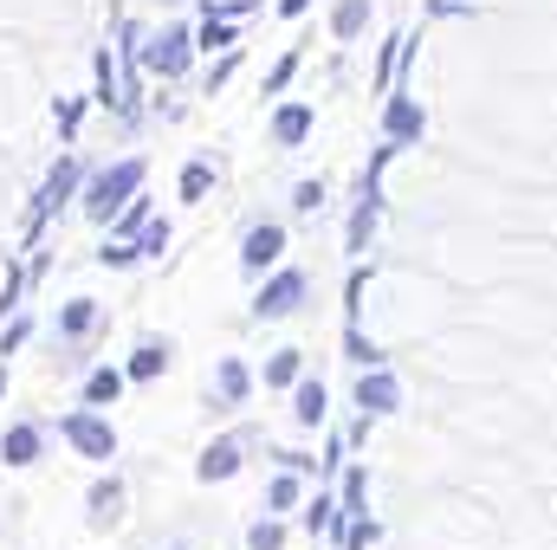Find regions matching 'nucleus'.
<instances>
[{
    "instance_id": "14",
    "label": "nucleus",
    "mask_w": 557,
    "mask_h": 550,
    "mask_svg": "<svg viewBox=\"0 0 557 550\" xmlns=\"http://www.w3.org/2000/svg\"><path fill=\"white\" fill-rule=\"evenodd\" d=\"M162 363H169V357H162V350L149 343V350H137V363H131V376H137V383H149V376H156Z\"/></svg>"
},
{
    "instance_id": "6",
    "label": "nucleus",
    "mask_w": 557,
    "mask_h": 550,
    "mask_svg": "<svg viewBox=\"0 0 557 550\" xmlns=\"http://www.w3.org/2000/svg\"><path fill=\"white\" fill-rule=\"evenodd\" d=\"M33 453H39V427H13V434H7V447H0V460H7V466H26Z\"/></svg>"
},
{
    "instance_id": "13",
    "label": "nucleus",
    "mask_w": 557,
    "mask_h": 550,
    "mask_svg": "<svg viewBox=\"0 0 557 550\" xmlns=\"http://www.w3.org/2000/svg\"><path fill=\"white\" fill-rule=\"evenodd\" d=\"M273 130H278V142H298L305 130H311V117H305V111H278V124H273Z\"/></svg>"
},
{
    "instance_id": "12",
    "label": "nucleus",
    "mask_w": 557,
    "mask_h": 550,
    "mask_svg": "<svg viewBox=\"0 0 557 550\" xmlns=\"http://www.w3.org/2000/svg\"><path fill=\"white\" fill-rule=\"evenodd\" d=\"M318 414H324V389H318V383H305V389H298V421H305V427H318Z\"/></svg>"
},
{
    "instance_id": "25",
    "label": "nucleus",
    "mask_w": 557,
    "mask_h": 550,
    "mask_svg": "<svg viewBox=\"0 0 557 550\" xmlns=\"http://www.w3.org/2000/svg\"><path fill=\"white\" fill-rule=\"evenodd\" d=\"M0 389H7V376H0Z\"/></svg>"
},
{
    "instance_id": "17",
    "label": "nucleus",
    "mask_w": 557,
    "mask_h": 550,
    "mask_svg": "<svg viewBox=\"0 0 557 550\" xmlns=\"http://www.w3.org/2000/svg\"><path fill=\"white\" fill-rule=\"evenodd\" d=\"M389 130H396V137H416V130H421V117L409 111V104H396V111H389Z\"/></svg>"
},
{
    "instance_id": "21",
    "label": "nucleus",
    "mask_w": 557,
    "mask_h": 550,
    "mask_svg": "<svg viewBox=\"0 0 557 550\" xmlns=\"http://www.w3.org/2000/svg\"><path fill=\"white\" fill-rule=\"evenodd\" d=\"M278 538H285L278 525H253V550H278Z\"/></svg>"
},
{
    "instance_id": "23",
    "label": "nucleus",
    "mask_w": 557,
    "mask_h": 550,
    "mask_svg": "<svg viewBox=\"0 0 557 550\" xmlns=\"http://www.w3.org/2000/svg\"><path fill=\"white\" fill-rule=\"evenodd\" d=\"M162 247H169V227H149V234H143V247H137V253H162Z\"/></svg>"
},
{
    "instance_id": "11",
    "label": "nucleus",
    "mask_w": 557,
    "mask_h": 550,
    "mask_svg": "<svg viewBox=\"0 0 557 550\" xmlns=\"http://www.w3.org/2000/svg\"><path fill=\"white\" fill-rule=\"evenodd\" d=\"M117 389H124V376H117V370H98V376L85 383V396H91V402H117Z\"/></svg>"
},
{
    "instance_id": "8",
    "label": "nucleus",
    "mask_w": 557,
    "mask_h": 550,
    "mask_svg": "<svg viewBox=\"0 0 557 550\" xmlns=\"http://www.w3.org/2000/svg\"><path fill=\"white\" fill-rule=\"evenodd\" d=\"M65 195H72V162H59V168H52V182H46V195H39V214H52Z\"/></svg>"
},
{
    "instance_id": "4",
    "label": "nucleus",
    "mask_w": 557,
    "mask_h": 550,
    "mask_svg": "<svg viewBox=\"0 0 557 550\" xmlns=\"http://www.w3.org/2000/svg\"><path fill=\"white\" fill-rule=\"evenodd\" d=\"M143 59H149V65H156L162 78H175V72L188 65V33H162V39H156V46H149Z\"/></svg>"
},
{
    "instance_id": "19",
    "label": "nucleus",
    "mask_w": 557,
    "mask_h": 550,
    "mask_svg": "<svg viewBox=\"0 0 557 550\" xmlns=\"http://www.w3.org/2000/svg\"><path fill=\"white\" fill-rule=\"evenodd\" d=\"M182 195H188V201H195V195H208V168H201V162L182 175Z\"/></svg>"
},
{
    "instance_id": "2",
    "label": "nucleus",
    "mask_w": 557,
    "mask_h": 550,
    "mask_svg": "<svg viewBox=\"0 0 557 550\" xmlns=\"http://www.w3.org/2000/svg\"><path fill=\"white\" fill-rule=\"evenodd\" d=\"M65 440H72L78 453H91V460H111V447H117V440H111V427H104V421H91V414H72V421H65Z\"/></svg>"
},
{
    "instance_id": "24",
    "label": "nucleus",
    "mask_w": 557,
    "mask_h": 550,
    "mask_svg": "<svg viewBox=\"0 0 557 550\" xmlns=\"http://www.w3.org/2000/svg\"><path fill=\"white\" fill-rule=\"evenodd\" d=\"M278 7H285V13H305V7H311V0H278Z\"/></svg>"
},
{
    "instance_id": "1",
    "label": "nucleus",
    "mask_w": 557,
    "mask_h": 550,
    "mask_svg": "<svg viewBox=\"0 0 557 550\" xmlns=\"http://www.w3.org/2000/svg\"><path fill=\"white\" fill-rule=\"evenodd\" d=\"M143 188V162H117V168H104L98 182H91V195H85V208L98 214V221H111L117 208H131V195Z\"/></svg>"
},
{
    "instance_id": "10",
    "label": "nucleus",
    "mask_w": 557,
    "mask_h": 550,
    "mask_svg": "<svg viewBox=\"0 0 557 550\" xmlns=\"http://www.w3.org/2000/svg\"><path fill=\"white\" fill-rule=\"evenodd\" d=\"M117 505H124L117 479H111V486H98V492H91V525H111V518H117Z\"/></svg>"
},
{
    "instance_id": "15",
    "label": "nucleus",
    "mask_w": 557,
    "mask_h": 550,
    "mask_svg": "<svg viewBox=\"0 0 557 550\" xmlns=\"http://www.w3.org/2000/svg\"><path fill=\"white\" fill-rule=\"evenodd\" d=\"M221 396H227V402H240V396H247V370H240V363H227V370H221Z\"/></svg>"
},
{
    "instance_id": "7",
    "label": "nucleus",
    "mask_w": 557,
    "mask_h": 550,
    "mask_svg": "<svg viewBox=\"0 0 557 550\" xmlns=\"http://www.w3.org/2000/svg\"><path fill=\"white\" fill-rule=\"evenodd\" d=\"M234 466H240V447H234V440H221V447L201 453V479H227Z\"/></svg>"
},
{
    "instance_id": "3",
    "label": "nucleus",
    "mask_w": 557,
    "mask_h": 550,
    "mask_svg": "<svg viewBox=\"0 0 557 550\" xmlns=\"http://www.w3.org/2000/svg\"><path fill=\"white\" fill-rule=\"evenodd\" d=\"M298 298H305V278L298 273H278L267 291H260V317H285V311H298Z\"/></svg>"
},
{
    "instance_id": "9",
    "label": "nucleus",
    "mask_w": 557,
    "mask_h": 550,
    "mask_svg": "<svg viewBox=\"0 0 557 550\" xmlns=\"http://www.w3.org/2000/svg\"><path fill=\"white\" fill-rule=\"evenodd\" d=\"M357 396H363V409H396V383L389 376H363Z\"/></svg>"
},
{
    "instance_id": "22",
    "label": "nucleus",
    "mask_w": 557,
    "mask_h": 550,
    "mask_svg": "<svg viewBox=\"0 0 557 550\" xmlns=\"http://www.w3.org/2000/svg\"><path fill=\"white\" fill-rule=\"evenodd\" d=\"M227 39H234V33H227L221 20H208V26H201V46H227Z\"/></svg>"
},
{
    "instance_id": "20",
    "label": "nucleus",
    "mask_w": 557,
    "mask_h": 550,
    "mask_svg": "<svg viewBox=\"0 0 557 550\" xmlns=\"http://www.w3.org/2000/svg\"><path fill=\"white\" fill-rule=\"evenodd\" d=\"M91 324V298H78V304H65V330H85Z\"/></svg>"
},
{
    "instance_id": "16",
    "label": "nucleus",
    "mask_w": 557,
    "mask_h": 550,
    "mask_svg": "<svg viewBox=\"0 0 557 550\" xmlns=\"http://www.w3.org/2000/svg\"><path fill=\"white\" fill-rule=\"evenodd\" d=\"M357 26H363V0H344V7H337V33H344V39H350V33H357Z\"/></svg>"
},
{
    "instance_id": "5",
    "label": "nucleus",
    "mask_w": 557,
    "mask_h": 550,
    "mask_svg": "<svg viewBox=\"0 0 557 550\" xmlns=\"http://www.w3.org/2000/svg\"><path fill=\"white\" fill-rule=\"evenodd\" d=\"M278 247H285V234H278V227H253V234H247V253H240V260H247V266L260 273V266H273V260H278Z\"/></svg>"
},
{
    "instance_id": "18",
    "label": "nucleus",
    "mask_w": 557,
    "mask_h": 550,
    "mask_svg": "<svg viewBox=\"0 0 557 550\" xmlns=\"http://www.w3.org/2000/svg\"><path fill=\"white\" fill-rule=\"evenodd\" d=\"M292 376H298V357H292V350H285V357H273V363H267V383H292Z\"/></svg>"
}]
</instances>
